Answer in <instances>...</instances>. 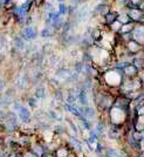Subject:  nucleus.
Instances as JSON below:
<instances>
[{"label": "nucleus", "mask_w": 144, "mask_h": 157, "mask_svg": "<svg viewBox=\"0 0 144 157\" xmlns=\"http://www.w3.org/2000/svg\"><path fill=\"white\" fill-rule=\"evenodd\" d=\"M128 15H129V18L132 19L134 21H139V20H142L143 12H142L139 8H132V10H129Z\"/></svg>", "instance_id": "1"}, {"label": "nucleus", "mask_w": 144, "mask_h": 157, "mask_svg": "<svg viewBox=\"0 0 144 157\" xmlns=\"http://www.w3.org/2000/svg\"><path fill=\"white\" fill-rule=\"evenodd\" d=\"M22 36L25 40H32L36 36V31L33 27H26L22 31Z\"/></svg>", "instance_id": "2"}]
</instances>
